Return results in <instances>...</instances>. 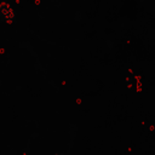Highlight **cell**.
<instances>
[{
  "instance_id": "cell-1",
  "label": "cell",
  "mask_w": 155,
  "mask_h": 155,
  "mask_svg": "<svg viewBox=\"0 0 155 155\" xmlns=\"http://www.w3.org/2000/svg\"><path fill=\"white\" fill-rule=\"evenodd\" d=\"M56 155H61V154H56Z\"/></svg>"
}]
</instances>
